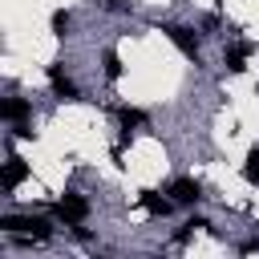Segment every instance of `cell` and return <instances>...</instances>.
Listing matches in <instances>:
<instances>
[{
    "mask_svg": "<svg viewBox=\"0 0 259 259\" xmlns=\"http://www.w3.org/2000/svg\"><path fill=\"white\" fill-rule=\"evenodd\" d=\"M243 178H247V182H259V150L247 154V162H243Z\"/></svg>",
    "mask_w": 259,
    "mask_h": 259,
    "instance_id": "obj_13",
    "label": "cell"
},
{
    "mask_svg": "<svg viewBox=\"0 0 259 259\" xmlns=\"http://www.w3.org/2000/svg\"><path fill=\"white\" fill-rule=\"evenodd\" d=\"M0 227H4L8 235H16V239H49V235H53L49 219H40V214H4Z\"/></svg>",
    "mask_w": 259,
    "mask_h": 259,
    "instance_id": "obj_1",
    "label": "cell"
},
{
    "mask_svg": "<svg viewBox=\"0 0 259 259\" xmlns=\"http://www.w3.org/2000/svg\"><path fill=\"white\" fill-rule=\"evenodd\" d=\"M105 77H109V81L121 77V57H117L113 49H105Z\"/></svg>",
    "mask_w": 259,
    "mask_h": 259,
    "instance_id": "obj_12",
    "label": "cell"
},
{
    "mask_svg": "<svg viewBox=\"0 0 259 259\" xmlns=\"http://www.w3.org/2000/svg\"><path fill=\"white\" fill-rule=\"evenodd\" d=\"M166 36H170L190 61H198V32H194V28H186V24H166Z\"/></svg>",
    "mask_w": 259,
    "mask_h": 259,
    "instance_id": "obj_3",
    "label": "cell"
},
{
    "mask_svg": "<svg viewBox=\"0 0 259 259\" xmlns=\"http://www.w3.org/2000/svg\"><path fill=\"white\" fill-rule=\"evenodd\" d=\"M24 178H28V166H24V158H8V162H4V190H16Z\"/></svg>",
    "mask_w": 259,
    "mask_h": 259,
    "instance_id": "obj_7",
    "label": "cell"
},
{
    "mask_svg": "<svg viewBox=\"0 0 259 259\" xmlns=\"http://www.w3.org/2000/svg\"><path fill=\"white\" fill-rule=\"evenodd\" d=\"M0 113H4V121H12V125H20V121H28V117H32V105H28L24 97H4V105H0Z\"/></svg>",
    "mask_w": 259,
    "mask_h": 259,
    "instance_id": "obj_5",
    "label": "cell"
},
{
    "mask_svg": "<svg viewBox=\"0 0 259 259\" xmlns=\"http://www.w3.org/2000/svg\"><path fill=\"white\" fill-rule=\"evenodd\" d=\"M142 206H146L150 214H158V219H166V214H170V206H174V198H162L158 190H142Z\"/></svg>",
    "mask_w": 259,
    "mask_h": 259,
    "instance_id": "obj_8",
    "label": "cell"
},
{
    "mask_svg": "<svg viewBox=\"0 0 259 259\" xmlns=\"http://www.w3.org/2000/svg\"><path fill=\"white\" fill-rule=\"evenodd\" d=\"M247 57H251V45H231V49L223 53V61H227L231 73H243V69H247Z\"/></svg>",
    "mask_w": 259,
    "mask_h": 259,
    "instance_id": "obj_9",
    "label": "cell"
},
{
    "mask_svg": "<svg viewBox=\"0 0 259 259\" xmlns=\"http://www.w3.org/2000/svg\"><path fill=\"white\" fill-rule=\"evenodd\" d=\"M117 121H121V130L130 134V130H142V125H146V113H142V109H130V105H121V109H117Z\"/></svg>",
    "mask_w": 259,
    "mask_h": 259,
    "instance_id": "obj_10",
    "label": "cell"
},
{
    "mask_svg": "<svg viewBox=\"0 0 259 259\" xmlns=\"http://www.w3.org/2000/svg\"><path fill=\"white\" fill-rule=\"evenodd\" d=\"M53 214H57L65 227H81V223L89 219V202H85L77 190H65V194H61V202L53 206Z\"/></svg>",
    "mask_w": 259,
    "mask_h": 259,
    "instance_id": "obj_2",
    "label": "cell"
},
{
    "mask_svg": "<svg viewBox=\"0 0 259 259\" xmlns=\"http://www.w3.org/2000/svg\"><path fill=\"white\" fill-rule=\"evenodd\" d=\"M49 81H53V93L65 97V101H77V85L61 73V65H49Z\"/></svg>",
    "mask_w": 259,
    "mask_h": 259,
    "instance_id": "obj_6",
    "label": "cell"
},
{
    "mask_svg": "<svg viewBox=\"0 0 259 259\" xmlns=\"http://www.w3.org/2000/svg\"><path fill=\"white\" fill-rule=\"evenodd\" d=\"M49 24H53V36H65V32H69V24H73V16H69V12H65V8H57V12H53V20H49Z\"/></svg>",
    "mask_w": 259,
    "mask_h": 259,
    "instance_id": "obj_11",
    "label": "cell"
},
{
    "mask_svg": "<svg viewBox=\"0 0 259 259\" xmlns=\"http://www.w3.org/2000/svg\"><path fill=\"white\" fill-rule=\"evenodd\" d=\"M166 194H170L174 202H182V206H194V202L202 198V186H198L194 178H174V182L166 186Z\"/></svg>",
    "mask_w": 259,
    "mask_h": 259,
    "instance_id": "obj_4",
    "label": "cell"
}]
</instances>
